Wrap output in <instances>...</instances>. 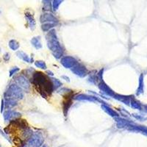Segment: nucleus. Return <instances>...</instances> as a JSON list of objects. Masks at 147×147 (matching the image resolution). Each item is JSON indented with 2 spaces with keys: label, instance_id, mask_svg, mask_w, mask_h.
Segmentation results:
<instances>
[{
  "label": "nucleus",
  "instance_id": "nucleus-6",
  "mask_svg": "<svg viewBox=\"0 0 147 147\" xmlns=\"http://www.w3.org/2000/svg\"><path fill=\"white\" fill-rule=\"evenodd\" d=\"M60 63L65 67V69H71L78 63L77 60L74 57H71V56H65V57H63V58H61Z\"/></svg>",
  "mask_w": 147,
  "mask_h": 147
},
{
  "label": "nucleus",
  "instance_id": "nucleus-21",
  "mask_svg": "<svg viewBox=\"0 0 147 147\" xmlns=\"http://www.w3.org/2000/svg\"><path fill=\"white\" fill-rule=\"evenodd\" d=\"M51 80H52V83H53L54 89H57L59 87H60V86L62 85L61 82H60V80H58L57 79L51 78Z\"/></svg>",
  "mask_w": 147,
  "mask_h": 147
},
{
  "label": "nucleus",
  "instance_id": "nucleus-15",
  "mask_svg": "<svg viewBox=\"0 0 147 147\" xmlns=\"http://www.w3.org/2000/svg\"><path fill=\"white\" fill-rule=\"evenodd\" d=\"M66 99L63 102V113L64 115H67V112H68V110H69L70 108L71 105L72 104V101L70 99V96L69 95V96H66Z\"/></svg>",
  "mask_w": 147,
  "mask_h": 147
},
{
  "label": "nucleus",
  "instance_id": "nucleus-13",
  "mask_svg": "<svg viewBox=\"0 0 147 147\" xmlns=\"http://www.w3.org/2000/svg\"><path fill=\"white\" fill-rule=\"evenodd\" d=\"M16 55L18 58H20L21 60H22L24 62L32 63V58L30 57V56L28 55H27L25 52H22V51H18L16 52Z\"/></svg>",
  "mask_w": 147,
  "mask_h": 147
},
{
  "label": "nucleus",
  "instance_id": "nucleus-22",
  "mask_svg": "<svg viewBox=\"0 0 147 147\" xmlns=\"http://www.w3.org/2000/svg\"><path fill=\"white\" fill-rule=\"evenodd\" d=\"M19 70H20L19 68H18L17 66L13 67V68L10 69V71H9V76H10V77H13V76L15 74H16Z\"/></svg>",
  "mask_w": 147,
  "mask_h": 147
},
{
  "label": "nucleus",
  "instance_id": "nucleus-14",
  "mask_svg": "<svg viewBox=\"0 0 147 147\" xmlns=\"http://www.w3.org/2000/svg\"><path fill=\"white\" fill-rule=\"evenodd\" d=\"M31 44L36 49H40L42 48L41 39H40V36L33 37L31 40Z\"/></svg>",
  "mask_w": 147,
  "mask_h": 147
},
{
  "label": "nucleus",
  "instance_id": "nucleus-31",
  "mask_svg": "<svg viewBox=\"0 0 147 147\" xmlns=\"http://www.w3.org/2000/svg\"><path fill=\"white\" fill-rule=\"evenodd\" d=\"M0 52H1V48H0Z\"/></svg>",
  "mask_w": 147,
  "mask_h": 147
},
{
  "label": "nucleus",
  "instance_id": "nucleus-28",
  "mask_svg": "<svg viewBox=\"0 0 147 147\" xmlns=\"http://www.w3.org/2000/svg\"><path fill=\"white\" fill-rule=\"evenodd\" d=\"M47 73L48 74H49V76H53V75H54L53 73H52V71H47Z\"/></svg>",
  "mask_w": 147,
  "mask_h": 147
},
{
  "label": "nucleus",
  "instance_id": "nucleus-17",
  "mask_svg": "<svg viewBox=\"0 0 147 147\" xmlns=\"http://www.w3.org/2000/svg\"><path fill=\"white\" fill-rule=\"evenodd\" d=\"M102 108L104 111H105V112L107 113L109 115H110V116H113V117H116V116H118V114L116 113L113 109L109 107L108 106L106 105H102Z\"/></svg>",
  "mask_w": 147,
  "mask_h": 147
},
{
  "label": "nucleus",
  "instance_id": "nucleus-7",
  "mask_svg": "<svg viewBox=\"0 0 147 147\" xmlns=\"http://www.w3.org/2000/svg\"><path fill=\"white\" fill-rule=\"evenodd\" d=\"M71 71L80 77H85L89 73L86 67L80 63H77L75 66L73 67L71 69Z\"/></svg>",
  "mask_w": 147,
  "mask_h": 147
},
{
  "label": "nucleus",
  "instance_id": "nucleus-1",
  "mask_svg": "<svg viewBox=\"0 0 147 147\" xmlns=\"http://www.w3.org/2000/svg\"><path fill=\"white\" fill-rule=\"evenodd\" d=\"M32 83L44 98H47V96L50 95L55 90L51 77H48L42 72L36 71L33 74Z\"/></svg>",
  "mask_w": 147,
  "mask_h": 147
},
{
  "label": "nucleus",
  "instance_id": "nucleus-29",
  "mask_svg": "<svg viewBox=\"0 0 147 147\" xmlns=\"http://www.w3.org/2000/svg\"><path fill=\"white\" fill-rule=\"evenodd\" d=\"M41 147H47V146H46V145H43Z\"/></svg>",
  "mask_w": 147,
  "mask_h": 147
},
{
  "label": "nucleus",
  "instance_id": "nucleus-27",
  "mask_svg": "<svg viewBox=\"0 0 147 147\" xmlns=\"http://www.w3.org/2000/svg\"><path fill=\"white\" fill-rule=\"evenodd\" d=\"M62 78L65 79V80L67 81V82H69V81H70V80H69V77H66V76H63Z\"/></svg>",
  "mask_w": 147,
  "mask_h": 147
},
{
  "label": "nucleus",
  "instance_id": "nucleus-30",
  "mask_svg": "<svg viewBox=\"0 0 147 147\" xmlns=\"http://www.w3.org/2000/svg\"><path fill=\"white\" fill-rule=\"evenodd\" d=\"M0 147H2V145H1V144H0Z\"/></svg>",
  "mask_w": 147,
  "mask_h": 147
},
{
  "label": "nucleus",
  "instance_id": "nucleus-9",
  "mask_svg": "<svg viewBox=\"0 0 147 147\" xmlns=\"http://www.w3.org/2000/svg\"><path fill=\"white\" fill-rule=\"evenodd\" d=\"M21 116V113L16 111L12 110H7L3 113V117L5 121H14L18 119Z\"/></svg>",
  "mask_w": 147,
  "mask_h": 147
},
{
  "label": "nucleus",
  "instance_id": "nucleus-10",
  "mask_svg": "<svg viewBox=\"0 0 147 147\" xmlns=\"http://www.w3.org/2000/svg\"><path fill=\"white\" fill-rule=\"evenodd\" d=\"M40 22L42 24H47V23H52V24H56L58 22L57 18L52 13H46L42 14L40 16Z\"/></svg>",
  "mask_w": 147,
  "mask_h": 147
},
{
  "label": "nucleus",
  "instance_id": "nucleus-25",
  "mask_svg": "<svg viewBox=\"0 0 147 147\" xmlns=\"http://www.w3.org/2000/svg\"><path fill=\"white\" fill-rule=\"evenodd\" d=\"M10 58V53H8V52H6V53L3 55V60H5V62H7V61H9Z\"/></svg>",
  "mask_w": 147,
  "mask_h": 147
},
{
  "label": "nucleus",
  "instance_id": "nucleus-16",
  "mask_svg": "<svg viewBox=\"0 0 147 147\" xmlns=\"http://www.w3.org/2000/svg\"><path fill=\"white\" fill-rule=\"evenodd\" d=\"M5 107L6 109L10 110V108L15 107L17 105V101L12 99H5Z\"/></svg>",
  "mask_w": 147,
  "mask_h": 147
},
{
  "label": "nucleus",
  "instance_id": "nucleus-11",
  "mask_svg": "<svg viewBox=\"0 0 147 147\" xmlns=\"http://www.w3.org/2000/svg\"><path fill=\"white\" fill-rule=\"evenodd\" d=\"M98 86H99V88L100 89L101 91L103 92L104 94H105L106 95L109 96L110 97H114L115 94L114 91L103 80L100 81Z\"/></svg>",
  "mask_w": 147,
  "mask_h": 147
},
{
  "label": "nucleus",
  "instance_id": "nucleus-2",
  "mask_svg": "<svg viewBox=\"0 0 147 147\" xmlns=\"http://www.w3.org/2000/svg\"><path fill=\"white\" fill-rule=\"evenodd\" d=\"M46 38H47V47L49 49V50L52 51L54 57L57 59L61 58L63 54V49L59 43L55 30H49Z\"/></svg>",
  "mask_w": 147,
  "mask_h": 147
},
{
  "label": "nucleus",
  "instance_id": "nucleus-8",
  "mask_svg": "<svg viewBox=\"0 0 147 147\" xmlns=\"http://www.w3.org/2000/svg\"><path fill=\"white\" fill-rule=\"evenodd\" d=\"M74 99L78 101H88V102H101V103L105 105V102L103 100L100 99L99 97L94 96H88L85 95V94H79L74 97Z\"/></svg>",
  "mask_w": 147,
  "mask_h": 147
},
{
  "label": "nucleus",
  "instance_id": "nucleus-12",
  "mask_svg": "<svg viewBox=\"0 0 147 147\" xmlns=\"http://www.w3.org/2000/svg\"><path fill=\"white\" fill-rule=\"evenodd\" d=\"M25 18L27 20V24H28L29 27L31 29V30H34L35 29V26H36V22H35V19L34 18V16L32 15L31 13L28 11H26L25 13Z\"/></svg>",
  "mask_w": 147,
  "mask_h": 147
},
{
  "label": "nucleus",
  "instance_id": "nucleus-23",
  "mask_svg": "<svg viewBox=\"0 0 147 147\" xmlns=\"http://www.w3.org/2000/svg\"><path fill=\"white\" fill-rule=\"evenodd\" d=\"M44 8L45 10H52V4H51V1H44Z\"/></svg>",
  "mask_w": 147,
  "mask_h": 147
},
{
  "label": "nucleus",
  "instance_id": "nucleus-5",
  "mask_svg": "<svg viewBox=\"0 0 147 147\" xmlns=\"http://www.w3.org/2000/svg\"><path fill=\"white\" fill-rule=\"evenodd\" d=\"M16 84L18 85V87L21 88L22 90H25V91L28 92L30 88V81L27 79L24 75H19L18 77H16L15 79Z\"/></svg>",
  "mask_w": 147,
  "mask_h": 147
},
{
  "label": "nucleus",
  "instance_id": "nucleus-19",
  "mask_svg": "<svg viewBox=\"0 0 147 147\" xmlns=\"http://www.w3.org/2000/svg\"><path fill=\"white\" fill-rule=\"evenodd\" d=\"M57 25L56 24H52V23H47V24H43L41 25V28L43 30V31L44 32H47V31H49V30H52L53 27H55V26Z\"/></svg>",
  "mask_w": 147,
  "mask_h": 147
},
{
  "label": "nucleus",
  "instance_id": "nucleus-20",
  "mask_svg": "<svg viewBox=\"0 0 147 147\" xmlns=\"http://www.w3.org/2000/svg\"><path fill=\"white\" fill-rule=\"evenodd\" d=\"M35 66L38 67V68H40L41 69H47V64L44 61H42V60H38L35 63Z\"/></svg>",
  "mask_w": 147,
  "mask_h": 147
},
{
  "label": "nucleus",
  "instance_id": "nucleus-18",
  "mask_svg": "<svg viewBox=\"0 0 147 147\" xmlns=\"http://www.w3.org/2000/svg\"><path fill=\"white\" fill-rule=\"evenodd\" d=\"M9 47L10 48V49H12L13 51H16L18 50V48L20 47V44L16 40H14V39H12L9 41Z\"/></svg>",
  "mask_w": 147,
  "mask_h": 147
},
{
  "label": "nucleus",
  "instance_id": "nucleus-4",
  "mask_svg": "<svg viewBox=\"0 0 147 147\" xmlns=\"http://www.w3.org/2000/svg\"><path fill=\"white\" fill-rule=\"evenodd\" d=\"M44 143V137L40 132H35L32 133L26 143L24 147H41Z\"/></svg>",
  "mask_w": 147,
  "mask_h": 147
},
{
  "label": "nucleus",
  "instance_id": "nucleus-24",
  "mask_svg": "<svg viewBox=\"0 0 147 147\" xmlns=\"http://www.w3.org/2000/svg\"><path fill=\"white\" fill-rule=\"evenodd\" d=\"M53 3H52V7H53L54 10H57L59 7V5L62 3L63 1H58V0H55L53 1Z\"/></svg>",
  "mask_w": 147,
  "mask_h": 147
},
{
  "label": "nucleus",
  "instance_id": "nucleus-3",
  "mask_svg": "<svg viewBox=\"0 0 147 147\" xmlns=\"http://www.w3.org/2000/svg\"><path fill=\"white\" fill-rule=\"evenodd\" d=\"M5 99H12L18 101L23 99L24 91L16 84H11L4 94Z\"/></svg>",
  "mask_w": 147,
  "mask_h": 147
},
{
  "label": "nucleus",
  "instance_id": "nucleus-26",
  "mask_svg": "<svg viewBox=\"0 0 147 147\" xmlns=\"http://www.w3.org/2000/svg\"><path fill=\"white\" fill-rule=\"evenodd\" d=\"M4 108H5V101H4V99H2V102H1V113H3Z\"/></svg>",
  "mask_w": 147,
  "mask_h": 147
},
{
  "label": "nucleus",
  "instance_id": "nucleus-32",
  "mask_svg": "<svg viewBox=\"0 0 147 147\" xmlns=\"http://www.w3.org/2000/svg\"><path fill=\"white\" fill-rule=\"evenodd\" d=\"M0 14H1V11H0Z\"/></svg>",
  "mask_w": 147,
  "mask_h": 147
}]
</instances>
